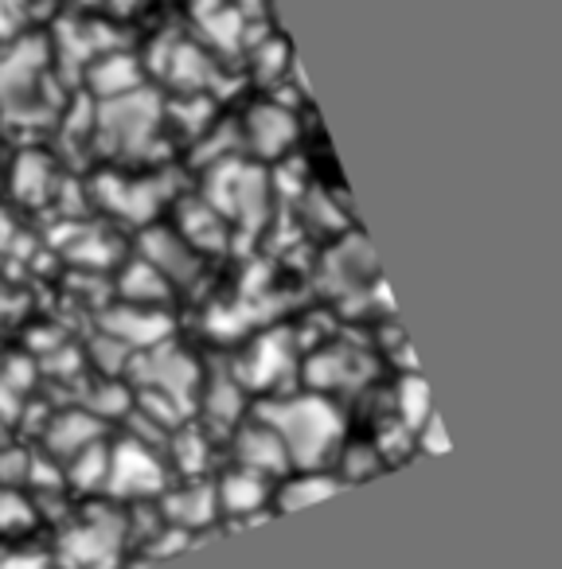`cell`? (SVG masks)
Instances as JSON below:
<instances>
[{"mask_svg": "<svg viewBox=\"0 0 562 569\" xmlns=\"http://www.w3.org/2000/svg\"><path fill=\"white\" fill-rule=\"evenodd\" d=\"M258 418L282 437L289 452V465L313 468L328 465L341 452L344 441V418L328 398L305 395V398H269L258 406Z\"/></svg>", "mask_w": 562, "mask_h": 569, "instance_id": "obj_1", "label": "cell"}, {"mask_svg": "<svg viewBox=\"0 0 562 569\" xmlns=\"http://www.w3.org/2000/svg\"><path fill=\"white\" fill-rule=\"evenodd\" d=\"M126 519L114 511H90L87 522L71 527L59 538V561L67 569H114L118 566Z\"/></svg>", "mask_w": 562, "mask_h": 569, "instance_id": "obj_2", "label": "cell"}, {"mask_svg": "<svg viewBox=\"0 0 562 569\" xmlns=\"http://www.w3.org/2000/svg\"><path fill=\"white\" fill-rule=\"evenodd\" d=\"M106 488L114 499H149L168 488V472L160 465L157 449L137 437H126L118 449H110V472H106Z\"/></svg>", "mask_w": 562, "mask_h": 569, "instance_id": "obj_3", "label": "cell"}, {"mask_svg": "<svg viewBox=\"0 0 562 569\" xmlns=\"http://www.w3.org/2000/svg\"><path fill=\"white\" fill-rule=\"evenodd\" d=\"M207 203L219 214L243 219L246 227H258L262 214H266V180H262L258 168L223 164L207 183Z\"/></svg>", "mask_w": 562, "mask_h": 569, "instance_id": "obj_4", "label": "cell"}, {"mask_svg": "<svg viewBox=\"0 0 562 569\" xmlns=\"http://www.w3.org/2000/svg\"><path fill=\"white\" fill-rule=\"evenodd\" d=\"M134 379L141 387H157L165 395L180 398L184 406H191V395L199 387V363L188 351L176 348V343L160 340L152 348H145V356L134 363Z\"/></svg>", "mask_w": 562, "mask_h": 569, "instance_id": "obj_5", "label": "cell"}, {"mask_svg": "<svg viewBox=\"0 0 562 569\" xmlns=\"http://www.w3.org/2000/svg\"><path fill=\"white\" fill-rule=\"evenodd\" d=\"M102 141L106 149L118 152H141L152 137V126H157V106L145 94L129 90V94L106 98L102 106Z\"/></svg>", "mask_w": 562, "mask_h": 569, "instance_id": "obj_6", "label": "cell"}, {"mask_svg": "<svg viewBox=\"0 0 562 569\" xmlns=\"http://www.w3.org/2000/svg\"><path fill=\"white\" fill-rule=\"evenodd\" d=\"M102 328L118 336L126 348H152V343L168 340L172 320L165 312H149L145 305H126V309H110L102 317Z\"/></svg>", "mask_w": 562, "mask_h": 569, "instance_id": "obj_7", "label": "cell"}, {"mask_svg": "<svg viewBox=\"0 0 562 569\" xmlns=\"http://www.w3.org/2000/svg\"><path fill=\"white\" fill-rule=\"evenodd\" d=\"M141 253L149 266H157L168 281H196L199 258L184 238H176L172 230H149L141 238Z\"/></svg>", "mask_w": 562, "mask_h": 569, "instance_id": "obj_8", "label": "cell"}, {"mask_svg": "<svg viewBox=\"0 0 562 569\" xmlns=\"http://www.w3.org/2000/svg\"><path fill=\"white\" fill-rule=\"evenodd\" d=\"M235 457L243 468H254V472H266V476H277L289 468V452L282 445V437L258 421V426H246L243 433L235 437Z\"/></svg>", "mask_w": 562, "mask_h": 569, "instance_id": "obj_9", "label": "cell"}, {"mask_svg": "<svg viewBox=\"0 0 562 569\" xmlns=\"http://www.w3.org/2000/svg\"><path fill=\"white\" fill-rule=\"evenodd\" d=\"M43 441L51 457H75L90 441H102V418H95L90 410H63L48 421Z\"/></svg>", "mask_w": 562, "mask_h": 569, "instance_id": "obj_10", "label": "cell"}, {"mask_svg": "<svg viewBox=\"0 0 562 569\" xmlns=\"http://www.w3.org/2000/svg\"><path fill=\"white\" fill-rule=\"evenodd\" d=\"M215 511H219V499H215L211 483H191V488L168 491L165 496V519L172 522V527H184V530L211 527Z\"/></svg>", "mask_w": 562, "mask_h": 569, "instance_id": "obj_11", "label": "cell"}, {"mask_svg": "<svg viewBox=\"0 0 562 569\" xmlns=\"http://www.w3.org/2000/svg\"><path fill=\"white\" fill-rule=\"evenodd\" d=\"M215 499L227 507L230 515H254L262 511V503L269 499V480L266 472H254V468H235L219 480Z\"/></svg>", "mask_w": 562, "mask_h": 569, "instance_id": "obj_12", "label": "cell"}, {"mask_svg": "<svg viewBox=\"0 0 562 569\" xmlns=\"http://www.w3.org/2000/svg\"><path fill=\"white\" fill-rule=\"evenodd\" d=\"M289 367V336L274 332L254 343V351L243 359V382L246 387H274Z\"/></svg>", "mask_w": 562, "mask_h": 569, "instance_id": "obj_13", "label": "cell"}, {"mask_svg": "<svg viewBox=\"0 0 562 569\" xmlns=\"http://www.w3.org/2000/svg\"><path fill=\"white\" fill-rule=\"evenodd\" d=\"M246 126H250V133L246 137H250L254 152H262V157H277V152L286 149V144L297 137L294 113H286L282 106H258Z\"/></svg>", "mask_w": 562, "mask_h": 569, "instance_id": "obj_14", "label": "cell"}, {"mask_svg": "<svg viewBox=\"0 0 562 569\" xmlns=\"http://www.w3.org/2000/svg\"><path fill=\"white\" fill-rule=\"evenodd\" d=\"M43 59H48V51H43L40 40L17 43V48L4 56V63H0V90H4V94H24V90L40 79Z\"/></svg>", "mask_w": 562, "mask_h": 569, "instance_id": "obj_15", "label": "cell"}, {"mask_svg": "<svg viewBox=\"0 0 562 569\" xmlns=\"http://www.w3.org/2000/svg\"><path fill=\"white\" fill-rule=\"evenodd\" d=\"M121 297L134 305H165L172 297V281L141 258L121 273Z\"/></svg>", "mask_w": 562, "mask_h": 569, "instance_id": "obj_16", "label": "cell"}, {"mask_svg": "<svg viewBox=\"0 0 562 569\" xmlns=\"http://www.w3.org/2000/svg\"><path fill=\"white\" fill-rule=\"evenodd\" d=\"M341 488H344V480H336V476L317 472V468H313V472L297 476V480H289V483L277 488V507H282V511H302V507L336 496Z\"/></svg>", "mask_w": 562, "mask_h": 569, "instance_id": "obj_17", "label": "cell"}, {"mask_svg": "<svg viewBox=\"0 0 562 569\" xmlns=\"http://www.w3.org/2000/svg\"><path fill=\"white\" fill-rule=\"evenodd\" d=\"M90 87L102 98H118L141 87V71L129 56H102L90 63Z\"/></svg>", "mask_w": 562, "mask_h": 569, "instance_id": "obj_18", "label": "cell"}, {"mask_svg": "<svg viewBox=\"0 0 562 569\" xmlns=\"http://www.w3.org/2000/svg\"><path fill=\"white\" fill-rule=\"evenodd\" d=\"M98 188H102V199L114 207V211L129 214V219H149V211L160 203V188H152V183H141V188H134V183H121V180H98Z\"/></svg>", "mask_w": 562, "mask_h": 569, "instance_id": "obj_19", "label": "cell"}, {"mask_svg": "<svg viewBox=\"0 0 562 569\" xmlns=\"http://www.w3.org/2000/svg\"><path fill=\"white\" fill-rule=\"evenodd\" d=\"M71 460V468H67V476H71V483L79 491H98L106 488V472H110V449H106L102 441H90L87 449H79Z\"/></svg>", "mask_w": 562, "mask_h": 569, "instance_id": "obj_20", "label": "cell"}, {"mask_svg": "<svg viewBox=\"0 0 562 569\" xmlns=\"http://www.w3.org/2000/svg\"><path fill=\"white\" fill-rule=\"evenodd\" d=\"M184 234L188 246H204V250H219L227 238H223V214L211 203H191L184 207Z\"/></svg>", "mask_w": 562, "mask_h": 569, "instance_id": "obj_21", "label": "cell"}, {"mask_svg": "<svg viewBox=\"0 0 562 569\" xmlns=\"http://www.w3.org/2000/svg\"><path fill=\"white\" fill-rule=\"evenodd\" d=\"M356 359H352V351L336 348V351H325V356L309 359V367H305V379L313 382V387L328 390V387H348V382H356Z\"/></svg>", "mask_w": 562, "mask_h": 569, "instance_id": "obj_22", "label": "cell"}, {"mask_svg": "<svg viewBox=\"0 0 562 569\" xmlns=\"http://www.w3.org/2000/svg\"><path fill=\"white\" fill-rule=\"evenodd\" d=\"M395 406H398V421H403L406 429H418L422 421L430 418V387H426V379L422 375H406L403 382H398V390H395Z\"/></svg>", "mask_w": 562, "mask_h": 569, "instance_id": "obj_23", "label": "cell"}, {"mask_svg": "<svg viewBox=\"0 0 562 569\" xmlns=\"http://www.w3.org/2000/svg\"><path fill=\"white\" fill-rule=\"evenodd\" d=\"M168 452L176 457V468H180L184 476H196L207 468V457H211V449H207L204 433H199L196 426H176L172 441H168Z\"/></svg>", "mask_w": 562, "mask_h": 569, "instance_id": "obj_24", "label": "cell"}, {"mask_svg": "<svg viewBox=\"0 0 562 569\" xmlns=\"http://www.w3.org/2000/svg\"><path fill=\"white\" fill-rule=\"evenodd\" d=\"M137 406H141L145 418H152L160 429L184 426V418H188V410H191V406H184L180 398L165 395V390H157V387H141V390H137Z\"/></svg>", "mask_w": 562, "mask_h": 569, "instance_id": "obj_25", "label": "cell"}, {"mask_svg": "<svg viewBox=\"0 0 562 569\" xmlns=\"http://www.w3.org/2000/svg\"><path fill=\"white\" fill-rule=\"evenodd\" d=\"M129 406H134V398H129V390L121 382H102V387H95L87 395V410L95 418H126Z\"/></svg>", "mask_w": 562, "mask_h": 569, "instance_id": "obj_26", "label": "cell"}, {"mask_svg": "<svg viewBox=\"0 0 562 569\" xmlns=\"http://www.w3.org/2000/svg\"><path fill=\"white\" fill-rule=\"evenodd\" d=\"M36 522V507L17 488H0V535L28 530Z\"/></svg>", "mask_w": 562, "mask_h": 569, "instance_id": "obj_27", "label": "cell"}, {"mask_svg": "<svg viewBox=\"0 0 562 569\" xmlns=\"http://www.w3.org/2000/svg\"><path fill=\"white\" fill-rule=\"evenodd\" d=\"M207 413L215 421H235L243 413V387L235 379H215L207 395Z\"/></svg>", "mask_w": 562, "mask_h": 569, "instance_id": "obj_28", "label": "cell"}, {"mask_svg": "<svg viewBox=\"0 0 562 569\" xmlns=\"http://www.w3.org/2000/svg\"><path fill=\"white\" fill-rule=\"evenodd\" d=\"M168 67H172V79L180 82V87H204V82L211 79V67H207V59L199 56L196 48H176Z\"/></svg>", "mask_w": 562, "mask_h": 569, "instance_id": "obj_29", "label": "cell"}, {"mask_svg": "<svg viewBox=\"0 0 562 569\" xmlns=\"http://www.w3.org/2000/svg\"><path fill=\"white\" fill-rule=\"evenodd\" d=\"M43 188H48V160L43 157H24L17 168V191L20 199H43Z\"/></svg>", "mask_w": 562, "mask_h": 569, "instance_id": "obj_30", "label": "cell"}, {"mask_svg": "<svg viewBox=\"0 0 562 569\" xmlns=\"http://www.w3.org/2000/svg\"><path fill=\"white\" fill-rule=\"evenodd\" d=\"M90 356H95V367H98V371H106V375L126 371V363H129V348L118 340V336H110V332H106L102 340H95Z\"/></svg>", "mask_w": 562, "mask_h": 569, "instance_id": "obj_31", "label": "cell"}, {"mask_svg": "<svg viewBox=\"0 0 562 569\" xmlns=\"http://www.w3.org/2000/svg\"><path fill=\"white\" fill-rule=\"evenodd\" d=\"M379 449H372V445H359V449H348V457H344V480H364V476H375L379 472Z\"/></svg>", "mask_w": 562, "mask_h": 569, "instance_id": "obj_32", "label": "cell"}, {"mask_svg": "<svg viewBox=\"0 0 562 569\" xmlns=\"http://www.w3.org/2000/svg\"><path fill=\"white\" fill-rule=\"evenodd\" d=\"M28 452L12 449V445H4L0 449V488H17V483H28Z\"/></svg>", "mask_w": 562, "mask_h": 569, "instance_id": "obj_33", "label": "cell"}, {"mask_svg": "<svg viewBox=\"0 0 562 569\" xmlns=\"http://www.w3.org/2000/svg\"><path fill=\"white\" fill-rule=\"evenodd\" d=\"M414 433H418V445H422V452H426V457H445V452H450V437H445V426H442V418H437V413H430V418L422 421Z\"/></svg>", "mask_w": 562, "mask_h": 569, "instance_id": "obj_34", "label": "cell"}, {"mask_svg": "<svg viewBox=\"0 0 562 569\" xmlns=\"http://www.w3.org/2000/svg\"><path fill=\"white\" fill-rule=\"evenodd\" d=\"M0 382H9L12 390L28 395V390H32V382H36V363H32V359H24V356H12L9 363L0 367Z\"/></svg>", "mask_w": 562, "mask_h": 569, "instance_id": "obj_35", "label": "cell"}, {"mask_svg": "<svg viewBox=\"0 0 562 569\" xmlns=\"http://www.w3.org/2000/svg\"><path fill=\"white\" fill-rule=\"evenodd\" d=\"M28 483L43 491H59L63 488V472L51 465V457H32L28 460Z\"/></svg>", "mask_w": 562, "mask_h": 569, "instance_id": "obj_36", "label": "cell"}, {"mask_svg": "<svg viewBox=\"0 0 562 569\" xmlns=\"http://www.w3.org/2000/svg\"><path fill=\"white\" fill-rule=\"evenodd\" d=\"M188 546H191V530L172 527V522H168V535H160V538H152V542H149V558H168V553L188 550Z\"/></svg>", "mask_w": 562, "mask_h": 569, "instance_id": "obj_37", "label": "cell"}, {"mask_svg": "<svg viewBox=\"0 0 562 569\" xmlns=\"http://www.w3.org/2000/svg\"><path fill=\"white\" fill-rule=\"evenodd\" d=\"M43 367H48L51 375H63V379H75L82 363H79V351H75V348H63V351H51L48 363H43Z\"/></svg>", "mask_w": 562, "mask_h": 569, "instance_id": "obj_38", "label": "cell"}, {"mask_svg": "<svg viewBox=\"0 0 562 569\" xmlns=\"http://www.w3.org/2000/svg\"><path fill=\"white\" fill-rule=\"evenodd\" d=\"M20 413H24V395H20V390H12L9 382H0V421H4V426H12Z\"/></svg>", "mask_w": 562, "mask_h": 569, "instance_id": "obj_39", "label": "cell"}, {"mask_svg": "<svg viewBox=\"0 0 562 569\" xmlns=\"http://www.w3.org/2000/svg\"><path fill=\"white\" fill-rule=\"evenodd\" d=\"M0 569H48V561L24 553V558H4V561H0Z\"/></svg>", "mask_w": 562, "mask_h": 569, "instance_id": "obj_40", "label": "cell"}, {"mask_svg": "<svg viewBox=\"0 0 562 569\" xmlns=\"http://www.w3.org/2000/svg\"><path fill=\"white\" fill-rule=\"evenodd\" d=\"M4 445H9V426L0 421V449H4Z\"/></svg>", "mask_w": 562, "mask_h": 569, "instance_id": "obj_41", "label": "cell"}]
</instances>
